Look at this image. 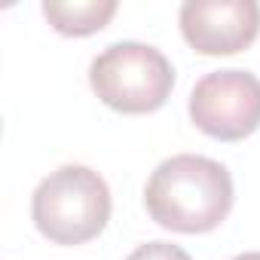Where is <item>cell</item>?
Masks as SVG:
<instances>
[{"instance_id": "1", "label": "cell", "mask_w": 260, "mask_h": 260, "mask_svg": "<svg viewBox=\"0 0 260 260\" xmlns=\"http://www.w3.org/2000/svg\"><path fill=\"white\" fill-rule=\"evenodd\" d=\"M147 214L172 233H211L233 208V175L217 159L178 153L162 159L144 187Z\"/></svg>"}, {"instance_id": "2", "label": "cell", "mask_w": 260, "mask_h": 260, "mask_svg": "<svg viewBox=\"0 0 260 260\" xmlns=\"http://www.w3.org/2000/svg\"><path fill=\"white\" fill-rule=\"evenodd\" d=\"M110 187L89 166H61L49 172L34 196L31 217L52 245H83L110 220Z\"/></svg>"}, {"instance_id": "3", "label": "cell", "mask_w": 260, "mask_h": 260, "mask_svg": "<svg viewBox=\"0 0 260 260\" xmlns=\"http://www.w3.org/2000/svg\"><path fill=\"white\" fill-rule=\"evenodd\" d=\"M89 86L116 113H153L175 89V68L156 46L122 40L95 55Z\"/></svg>"}, {"instance_id": "4", "label": "cell", "mask_w": 260, "mask_h": 260, "mask_svg": "<svg viewBox=\"0 0 260 260\" xmlns=\"http://www.w3.org/2000/svg\"><path fill=\"white\" fill-rule=\"evenodd\" d=\"M187 110L208 138L242 141L260 128V80L239 68L205 74L193 86Z\"/></svg>"}, {"instance_id": "5", "label": "cell", "mask_w": 260, "mask_h": 260, "mask_svg": "<svg viewBox=\"0 0 260 260\" xmlns=\"http://www.w3.org/2000/svg\"><path fill=\"white\" fill-rule=\"evenodd\" d=\"M184 40L199 55H236L260 34L257 0H187L178 13Z\"/></svg>"}, {"instance_id": "6", "label": "cell", "mask_w": 260, "mask_h": 260, "mask_svg": "<svg viewBox=\"0 0 260 260\" xmlns=\"http://www.w3.org/2000/svg\"><path fill=\"white\" fill-rule=\"evenodd\" d=\"M116 0H46L43 16L49 25L64 37H89L98 34L113 16H116Z\"/></svg>"}, {"instance_id": "7", "label": "cell", "mask_w": 260, "mask_h": 260, "mask_svg": "<svg viewBox=\"0 0 260 260\" xmlns=\"http://www.w3.org/2000/svg\"><path fill=\"white\" fill-rule=\"evenodd\" d=\"M125 260H193L181 245H172V242H147V245H138Z\"/></svg>"}, {"instance_id": "8", "label": "cell", "mask_w": 260, "mask_h": 260, "mask_svg": "<svg viewBox=\"0 0 260 260\" xmlns=\"http://www.w3.org/2000/svg\"><path fill=\"white\" fill-rule=\"evenodd\" d=\"M233 260H260V251H242V254H236Z\"/></svg>"}]
</instances>
